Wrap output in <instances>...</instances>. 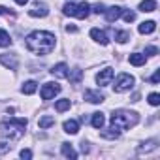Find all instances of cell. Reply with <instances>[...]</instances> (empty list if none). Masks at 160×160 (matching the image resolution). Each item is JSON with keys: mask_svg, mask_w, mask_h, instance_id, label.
Listing matches in <instances>:
<instances>
[{"mask_svg": "<svg viewBox=\"0 0 160 160\" xmlns=\"http://www.w3.org/2000/svg\"><path fill=\"white\" fill-rule=\"evenodd\" d=\"M55 34L45 32V30H36L27 36V49L32 51L34 55H49L55 49Z\"/></svg>", "mask_w": 160, "mask_h": 160, "instance_id": "obj_1", "label": "cell"}, {"mask_svg": "<svg viewBox=\"0 0 160 160\" xmlns=\"http://www.w3.org/2000/svg\"><path fill=\"white\" fill-rule=\"evenodd\" d=\"M139 121L136 111H128V109H117L111 115V126L119 128V130H128L132 126H136Z\"/></svg>", "mask_w": 160, "mask_h": 160, "instance_id": "obj_2", "label": "cell"}, {"mask_svg": "<svg viewBox=\"0 0 160 160\" xmlns=\"http://www.w3.org/2000/svg\"><path fill=\"white\" fill-rule=\"evenodd\" d=\"M25 128H27V119H13L0 124V134L6 136L8 139H21L25 136Z\"/></svg>", "mask_w": 160, "mask_h": 160, "instance_id": "obj_3", "label": "cell"}, {"mask_svg": "<svg viewBox=\"0 0 160 160\" xmlns=\"http://www.w3.org/2000/svg\"><path fill=\"white\" fill-rule=\"evenodd\" d=\"M132 87H134V77H132L130 73H121V75L117 77L115 85H113L115 92H124V91H130Z\"/></svg>", "mask_w": 160, "mask_h": 160, "instance_id": "obj_4", "label": "cell"}, {"mask_svg": "<svg viewBox=\"0 0 160 160\" xmlns=\"http://www.w3.org/2000/svg\"><path fill=\"white\" fill-rule=\"evenodd\" d=\"M58 92H60V85L58 83H45L42 87V100H51Z\"/></svg>", "mask_w": 160, "mask_h": 160, "instance_id": "obj_5", "label": "cell"}, {"mask_svg": "<svg viewBox=\"0 0 160 160\" xmlns=\"http://www.w3.org/2000/svg\"><path fill=\"white\" fill-rule=\"evenodd\" d=\"M113 75H115V72H113L111 68H104V70L96 75V83H98L100 87H106V85H109V83H111Z\"/></svg>", "mask_w": 160, "mask_h": 160, "instance_id": "obj_6", "label": "cell"}, {"mask_svg": "<svg viewBox=\"0 0 160 160\" xmlns=\"http://www.w3.org/2000/svg\"><path fill=\"white\" fill-rule=\"evenodd\" d=\"M83 98H85L87 102H91V104H102V102L106 100V96H104L100 91H92V89H87L85 94H83Z\"/></svg>", "mask_w": 160, "mask_h": 160, "instance_id": "obj_7", "label": "cell"}, {"mask_svg": "<svg viewBox=\"0 0 160 160\" xmlns=\"http://www.w3.org/2000/svg\"><path fill=\"white\" fill-rule=\"evenodd\" d=\"M89 13H91V6L87 2H79L73 6V17H77V19H85V17H89Z\"/></svg>", "mask_w": 160, "mask_h": 160, "instance_id": "obj_8", "label": "cell"}, {"mask_svg": "<svg viewBox=\"0 0 160 160\" xmlns=\"http://www.w3.org/2000/svg\"><path fill=\"white\" fill-rule=\"evenodd\" d=\"M28 13H30L32 17H47L49 8H47L45 4H42V2H36V4L32 6V10H28Z\"/></svg>", "mask_w": 160, "mask_h": 160, "instance_id": "obj_9", "label": "cell"}, {"mask_svg": "<svg viewBox=\"0 0 160 160\" xmlns=\"http://www.w3.org/2000/svg\"><path fill=\"white\" fill-rule=\"evenodd\" d=\"M0 64H4L6 68H10V70H17V57L15 55H8V53H4V55H0Z\"/></svg>", "mask_w": 160, "mask_h": 160, "instance_id": "obj_10", "label": "cell"}, {"mask_svg": "<svg viewBox=\"0 0 160 160\" xmlns=\"http://www.w3.org/2000/svg\"><path fill=\"white\" fill-rule=\"evenodd\" d=\"M91 38H92L94 42H98L100 45H108V43H109V40H108V36H106V32H104V30H100V28H92V30H91Z\"/></svg>", "mask_w": 160, "mask_h": 160, "instance_id": "obj_11", "label": "cell"}, {"mask_svg": "<svg viewBox=\"0 0 160 160\" xmlns=\"http://www.w3.org/2000/svg\"><path fill=\"white\" fill-rule=\"evenodd\" d=\"M104 13H106V19H108L109 23H113V21H117V19L122 15V8H119V6H113V8L106 10Z\"/></svg>", "mask_w": 160, "mask_h": 160, "instance_id": "obj_12", "label": "cell"}, {"mask_svg": "<svg viewBox=\"0 0 160 160\" xmlns=\"http://www.w3.org/2000/svg\"><path fill=\"white\" fill-rule=\"evenodd\" d=\"M55 77H68V66L64 64V62H58V64H55L51 70H49Z\"/></svg>", "mask_w": 160, "mask_h": 160, "instance_id": "obj_13", "label": "cell"}, {"mask_svg": "<svg viewBox=\"0 0 160 160\" xmlns=\"http://www.w3.org/2000/svg\"><path fill=\"white\" fill-rule=\"evenodd\" d=\"M62 128H64V132L66 134H77L79 132V122L77 121H73V119H70V121H64V124H62Z\"/></svg>", "mask_w": 160, "mask_h": 160, "instance_id": "obj_14", "label": "cell"}, {"mask_svg": "<svg viewBox=\"0 0 160 160\" xmlns=\"http://www.w3.org/2000/svg\"><path fill=\"white\" fill-rule=\"evenodd\" d=\"M102 130V128H100ZM121 136V130L119 128H115V126H109L108 130H102V138L104 139H117Z\"/></svg>", "mask_w": 160, "mask_h": 160, "instance_id": "obj_15", "label": "cell"}, {"mask_svg": "<svg viewBox=\"0 0 160 160\" xmlns=\"http://www.w3.org/2000/svg\"><path fill=\"white\" fill-rule=\"evenodd\" d=\"M139 10L143 13H151L156 10V0H143V2H139Z\"/></svg>", "mask_w": 160, "mask_h": 160, "instance_id": "obj_16", "label": "cell"}, {"mask_svg": "<svg viewBox=\"0 0 160 160\" xmlns=\"http://www.w3.org/2000/svg\"><path fill=\"white\" fill-rule=\"evenodd\" d=\"M156 30V23L154 21H145L139 25V34H151Z\"/></svg>", "mask_w": 160, "mask_h": 160, "instance_id": "obj_17", "label": "cell"}, {"mask_svg": "<svg viewBox=\"0 0 160 160\" xmlns=\"http://www.w3.org/2000/svg\"><path fill=\"white\" fill-rule=\"evenodd\" d=\"M156 143H158V139H149V141H145V143H143V145H141V147L138 149V152H139V154H143V152H149V151H154V149L158 147Z\"/></svg>", "mask_w": 160, "mask_h": 160, "instance_id": "obj_18", "label": "cell"}, {"mask_svg": "<svg viewBox=\"0 0 160 160\" xmlns=\"http://www.w3.org/2000/svg\"><path fill=\"white\" fill-rule=\"evenodd\" d=\"M128 60H130V64H134V66H143V64H145V55H141V53H132V55L128 57Z\"/></svg>", "mask_w": 160, "mask_h": 160, "instance_id": "obj_19", "label": "cell"}, {"mask_svg": "<svg viewBox=\"0 0 160 160\" xmlns=\"http://www.w3.org/2000/svg\"><path fill=\"white\" fill-rule=\"evenodd\" d=\"M36 89H38V83H36V81H27V83L21 87V92H23V94H34Z\"/></svg>", "mask_w": 160, "mask_h": 160, "instance_id": "obj_20", "label": "cell"}, {"mask_svg": "<svg viewBox=\"0 0 160 160\" xmlns=\"http://www.w3.org/2000/svg\"><path fill=\"white\" fill-rule=\"evenodd\" d=\"M106 124V117H104V113H92V126L94 128H102Z\"/></svg>", "mask_w": 160, "mask_h": 160, "instance_id": "obj_21", "label": "cell"}, {"mask_svg": "<svg viewBox=\"0 0 160 160\" xmlns=\"http://www.w3.org/2000/svg\"><path fill=\"white\" fill-rule=\"evenodd\" d=\"M55 124V117H51V115H43V117H40V121H38V126L40 128H49V126H53Z\"/></svg>", "mask_w": 160, "mask_h": 160, "instance_id": "obj_22", "label": "cell"}, {"mask_svg": "<svg viewBox=\"0 0 160 160\" xmlns=\"http://www.w3.org/2000/svg\"><path fill=\"white\" fill-rule=\"evenodd\" d=\"M62 154L66 158H77V152L73 151V147L70 143H62Z\"/></svg>", "mask_w": 160, "mask_h": 160, "instance_id": "obj_23", "label": "cell"}, {"mask_svg": "<svg viewBox=\"0 0 160 160\" xmlns=\"http://www.w3.org/2000/svg\"><path fill=\"white\" fill-rule=\"evenodd\" d=\"M8 45H12V38L6 30L0 28V47H8Z\"/></svg>", "mask_w": 160, "mask_h": 160, "instance_id": "obj_24", "label": "cell"}, {"mask_svg": "<svg viewBox=\"0 0 160 160\" xmlns=\"http://www.w3.org/2000/svg\"><path fill=\"white\" fill-rule=\"evenodd\" d=\"M70 106H72L70 100L64 98V100H58V102L55 104V109H57V111H66V109H70Z\"/></svg>", "mask_w": 160, "mask_h": 160, "instance_id": "obj_25", "label": "cell"}, {"mask_svg": "<svg viewBox=\"0 0 160 160\" xmlns=\"http://www.w3.org/2000/svg\"><path fill=\"white\" fill-rule=\"evenodd\" d=\"M115 40H117L119 43H126V42L130 40V32H126V30H122V32H115Z\"/></svg>", "mask_w": 160, "mask_h": 160, "instance_id": "obj_26", "label": "cell"}, {"mask_svg": "<svg viewBox=\"0 0 160 160\" xmlns=\"http://www.w3.org/2000/svg\"><path fill=\"white\" fill-rule=\"evenodd\" d=\"M81 75H83V72L79 70V68H75L72 73L68 72V77H70V81H73V83H79V79H81Z\"/></svg>", "mask_w": 160, "mask_h": 160, "instance_id": "obj_27", "label": "cell"}, {"mask_svg": "<svg viewBox=\"0 0 160 160\" xmlns=\"http://www.w3.org/2000/svg\"><path fill=\"white\" fill-rule=\"evenodd\" d=\"M13 145H10V141H0V154H6L12 151Z\"/></svg>", "mask_w": 160, "mask_h": 160, "instance_id": "obj_28", "label": "cell"}, {"mask_svg": "<svg viewBox=\"0 0 160 160\" xmlns=\"http://www.w3.org/2000/svg\"><path fill=\"white\" fill-rule=\"evenodd\" d=\"M149 104H151V106H158V104H160V94L151 92V94H149Z\"/></svg>", "mask_w": 160, "mask_h": 160, "instance_id": "obj_29", "label": "cell"}, {"mask_svg": "<svg viewBox=\"0 0 160 160\" xmlns=\"http://www.w3.org/2000/svg\"><path fill=\"white\" fill-rule=\"evenodd\" d=\"M122 17H124V21H126V23H132V21L136 19V13L128 10V12H124V13H122Z\"/></svg>", "mask_w": 160, "mask_h": 160, "instance_id": "obj_30", "label": "cell"}, {"mask_svg": "<svg viewBox=\"0 0 160 160\" xmlns=\"http://www.w3.org/2000/svg\"><path fill=\"white\" fill-rule=\"evenodd\" d=\"M0 15H8V17H15V13L12 10H8L6 6H0Z\"/></svg>", "mask_w": 160, "mask_h": 160, "instance_id": "obj_31", "label": "cell"}, {"mask_svg": "<svg viewBox=\"0 0 160 160\" xmlns=\"http://www.w3.org/2000/svg\"><path fill=\"white\" fill-rule=\"evenodd\" d=\"M92 12H94V13H104V12H106V6H104V4H94V6H92Z\"/></svg>", "mask_w": 160, "mask_h": 160, "instance_id": "obj_32", "label": "cell"}, {"mask_svg": "<svg viewBox=\"0 0 160 160\" xmlns=\"http://www.w3.org/2000/svg\"><path fill=\"white\" fill-rule=\"evenodd\" d=\"M21 158H32V151L30 149H23L21 151Z\"/></svg>", "mask_w": 160, "mask_h": 160, "instance_id": "obj_33", "label": "cell"}, {"mask_svg": "<svg viewBox=\"0 0 160 160\" xmlns=\"http://www.w3.org/2000/svg\"><path fill=\"white\" fill-rule=\"evenodd\" d=\"M151 81H152V83H154V85H156V83H158V81H160V72H158V70H156V72H154V73H152V77H151Z\"/></svg>", "mask_w": 160, "mask_h": 160, "instance_id": "obj_34", "label": "cell"}, {"mask_svg": "<svg viewBox=\"0 0 160 160\" xmlns=\"http://www.w3.org/2000/svg\"><path fill=\"white\" fill-rule=\"evenodd\" d=\"M145 53H147V55H151V57H154V55L158 53V49H156V47H147V49H145Z\"/></svg>", "mask_w": 160, "mask_h": 160, "instance_id": "obj_35", "label": "cell"}, {"mask_svg": "<svg viewBox=\"0 0 160 160\" xmlns=\"http://www.w3.org/2000/svg\"><path fill=\"white\" fill-rule=\"evenodd\" d=\"M66 32H77V27L75 25H66Z\"/></svg>", "mask_w": 160, "mask_h": 160, "instance_id": "obj_36", "label": "cell"}, {"mask_svg": "<svg viewBox=\"0 0 160 160\" xmlns=\"http://www.w3.org/2000/svg\"><path fill=\"white\" fill-rule=\"evenodd\" d=\"M15 2H17V4H19V6H25V4H27V2H28V0H15Z\"/></svg>", "mask_w": 160, "mask_h": 160, "instance_id": "obj_37", "label": "cell"}]
</instances>
